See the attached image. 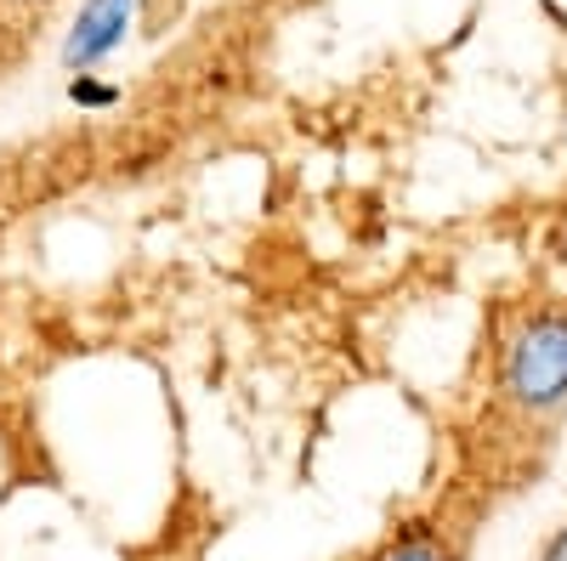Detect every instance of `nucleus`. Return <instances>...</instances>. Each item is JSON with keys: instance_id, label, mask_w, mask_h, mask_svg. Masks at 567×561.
Returning <instances> with one entry per match:
<instances>
[{"instance_id": "5", "label": "nucleus", "mask_w": 567, "mask_h": 561, "mask_svg": "<svg viewBox=\"0 0 567 561\" xmlns=\"http://www.w3.org/2000/svg\"><path fill=\"white\" fill-rule=\"evenodd\" d=\"M539 561H567V522L545 539V550H539Z\"/></svg>"}, {"instance_id": "1", "label": "nucleus", "mask_w": 567, "mask_h": 561, "mask_svg": "<svg viewBox=\"0 0 567 561\" xmlns=\"http://www.w3.org/2000/svg\"><path fill=\"white\" fill-rule=\"evenodd\" d=\"M499 397L523 414L567 408V312H528L499 346Z\"/></svg>"}, {"instance_id": "4", "label": "nucleus", "mask_w": 567, "mask_h": 561, "mask_svg": "<svg viewBox=\"0 0 567 561\" xmlns=\"http://www.w3.org/2000/svg\"><path fill=\"white\" fill-rule=\"evenodd\" d=\"M550 256H556V267L567 272V210H561L556 227H550Z\"/></svg>"}, {"instance_id": "3", "label": "nucleus", "mask_w": 567, "mask_h": 561, "mask_svg": "<svg viewBox=\"0 0 567 561\" xmlns=\"http://www.w3.org/2000/svg\"><path fill=\"white\" fill-rule=\"evenodd\" d=\"M369 561H460V555L449 550V539H437V533L414 528V533H398L392 544H381Z\"/></svg>"}, {"instance_id": "2", "label": "nucleus", "mask_w": 567, "mask_h": 561, "mask_svg": "<svg viewBox=\"0 0 567 561\" xmlns=\"http://www.w3.org/2000/svg\"><path fill=\"white\" fill-rule=\"evenodd\" d=\"M131 12H136V0H85V12H80V23L69 34L63 63L74 74H85V69H97L103 58H114L125 45V34H131Z\"/></svg>"}]
</instances>
